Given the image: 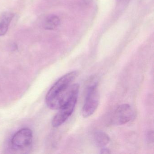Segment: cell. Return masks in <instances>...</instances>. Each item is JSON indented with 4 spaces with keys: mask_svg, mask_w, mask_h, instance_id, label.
Segmentation results:
<instances>
[{
    "mask_svg": "<svg viewBox=\"0 0 154 154\" xmlns=\"http://www.w3.org/2000/svg\"><path fill=\"white\" fill-rule=\"evenodd\" d=\"M60 25V20L56 15H49L44 20V28L48 30H54Z\"/></svg>",
    "mask_w": 154,
    "mask_h": 154,
    "instance_id": "cell-7",
    "label": "cell"
},
{
    "mask_svg": "<svg viewBox=\"0 0 154 154\" xmlns=\"http://www.w3.org/2000/svg\"><path fill=\"white\" fill-rule=\"evenodd\" d=\"M14 14L12 12H5L0 15V36L7 33Z\"/></svg>",
    "mask_w": 154,
    "mask_h": 154,
    "instance_id": "cell-6",
    "label": "cell"
},
{
    "mask_svg": "<svg viewBox=\"0 0 154 154\" xmlns=\"http://www.w3.org/2000/svg\"><path fill=\"white\" fill-rule=\"evenodd\" d=\"M146 139L147 140L149 143L153 144V141H154V134H153V131H150L148 132L147 135Z\"/></svg>",
    "mask_w": 154,
    "mask_h": 154,
    "instance_id": "cell-9",
    "label": "cell"
},
{
    "mask_svg": "<svg viewBox=\"0 0 154 154\" xmlns=\"http://www.w3.org/2000/svg\"><path fill=\"white\" fill-rule=\"evenodd\" d=\"M133 115V111L130 105L128 104H122L114 111L112 121L114 125H123L131 120Z\"/></svg>",
    "mask_w": 154,
    "mask_h": 154,
    "instance_id": "cell-5",
    "label": "cell"
},
{
    "mask_svg": "<svg viewBox=\"0 0 154 154\" xmlns=\"http://www.w3.org/2000/svg\"><path fill=\"white\" fill-rule=\"evenodd\" d=\"M78 95L72 97L63 107L59 109L53 118L52 124L55 128L59 127L63 124L73 112L77 101Z\"/></svg>",
    "mask_w": 154,
    "mask_h": 154,
    "instance_id": "cell-4",
    "label": "cell"
},
{
    "mask_svg": "<svg viewBox=\"0 0 154 154\" xmlns=\"http://www.w3.org/2000/svg\"><path fill=\"white\" fill-rule=\"evenodd\" d=\"M94 140L97 146L104 147L109 142V136L102 131H97L94 134Z\"/></svg>",
    "mask_w": 154,
    "mask_h": 154,
    "instance_id": "cell-8",
    "label": "cell"
},
{
    "mask_svg": "<svg viewBox=\"0 0 154 154\" xmlns=\"http://www.w3.org/2000/svg\"><path fill=\"white\" fill-rule=\"evenodd\" d=\"M111 152L110 151L109 149L103 147L101 149V154H109Z\"/></svg>",
    "mask_w": 154,
    "mask_h": 154,
    "instance_id": "cell-10",
    "label": "cell"
},
{
    "mask_svg": "<svg viewBox=\"0 0 154 154\" xmlns=\"http://www.w3.org/2000/svg\"><path fill=\"white\" fill-rule=\"evenodd\" d=\"M100 101V94L97 88V82L89 85L87 88L85 101L82 110V114L85 118L92 115L98 108Z\"/></svg>",
    "mask_w": 154,
    "mask_h": 154,
    "instance_id": "cell-3",
    "label": "cell"
},
{
    "mask_svg": "<svg viewBox=\"0 0 154 154\" xmlns=\"http://www.w3.org/2000/svg\"><path fill=\"white\" fill-rule=\"evenodd\" d=\"M78 75L77 71L70 72L55 83L46 96V103L49 109H59L72 97L78 95L79 85L72 84Z\"/></svg>",
    "mask_w": 154,
    "mask_h": 154,
    "instance_id": "cell-1",
    "label": "cell"
},
{
    "mask_svg": "<svg viewBox=\"0 0 154 154\" xmlns=\"http://www.w3.org/2000/svg\"><path fill=\"white\" fill-rule=\"evenodd\" d=\"M33 133L30 129H21L14 134L11 140V147L13 151L26 152L32 146Z\"/></svg>",
    "mask_w": 154,
    "mask_h": 154,
    "instance_id": "cell-2",
    "label": "cell"
}]
</instances>
